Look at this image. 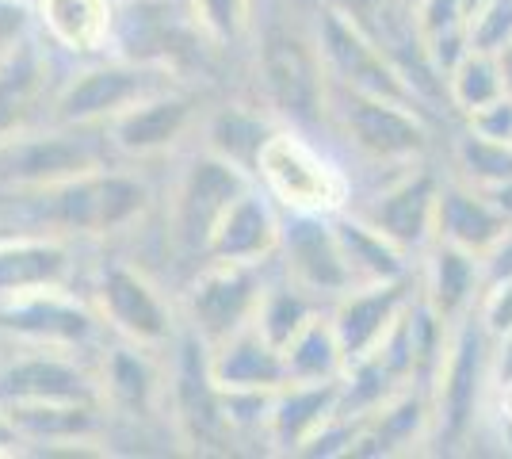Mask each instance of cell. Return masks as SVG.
Wrapping results in <instances>:
<instances>
[{
	"mask_svg": "<svg viewBox=\"0 0 512 459\" xmlns=\"http://www.w3.org/2000/svg\"><path fill=\"white\" fill-rule=\"evenodd\" d=\"M463 4H467V16H474V12H478V8L486 4V0H463Z\"/></svg>",
	"mask_w": 512,
	"mask_h": 459,
	"instance_id": "bcb514c9",
	"label": "cell"
},
{
	"mask_svg": "<svg viewBox=\"0 0 512 459\" xmlns=\"http://www.w3.org/2000/svg\"><path fill=\"white\" fill-rule=\"evenodd\" d=\"M276 268L279 276H287L291 284H299L306 295H314L325 306L356 287L333 215H283Z\"/></svg>",
	"mask_w": 512,
	"mask_h": 459,
	"instance_id": "ffe728a7",
	"label": "cell"
},
{
	"mask_svg": "<svg viewBox=\"0 0 512 459\" xmlns=\"http://www.w3.org/2000/svg\"><path fill=\"white\" fill-rule=\"evenodd\" d=\"M463 127L486 134V138H493V142H512V96L505 92V96L490 100L486 108L463 115Z\"/></svg>",
	"mask_w": 512,
	"mask_h": 459,
	"instance_id": "8d00e7d4",
	"label": "cell"
},
{
	"mask_svg": "<svg viewBox=\"0 0 512 459\" xmlns=\"http://www.w3.org/2000/svg\"><path fill=\"white\" fill-rule=\"evenodd\" d=\"M417 291L444 322L459 326L463 318H470L478 310V299L486 291L482 257H474L459 245H448V241H432L421 253Z\"/></svg>",
	"mask_w": 512,
	"mask_h": 459,
	"instance_id": "cb8c5ba5",
	"label": "cell"
},
{
	"mask_svg": "<svg viewBox=\"0 0 512 459\" xmlns=\"http://www.w3.org/2000/svg\"><path fill=\"white\" fill-rule=\"evenodd\" d=\"M207 115V92L199 85H169L138 100L134 108L107 123V138L130 165H169L172 157L199 142V127Z\"/></svg>",
	"mask_w": 512,
	"mask_h": 459,
	"instance_id": "8fae6325",
	"label": "cell"
},
{
	"mask_svg": "<svg viewBox=\"0 0 512 459\" xmlns=\"http://www.w3.org/2000/svg\"><path fill=\"white\" fill-rule=\"evenodd\" d=\"M27 456V440H23L20 425L12 421L8 406H0V459Z\"/></svg>",
	"mask_w": 512,
	"mask_h": 459,
	"instance_id": "60d3db41",
	"label": "cell"
},
{
	"mask_svg": "<svg viewBox=\"0 0 512 459\" xmlns=\"http://www.w3.org/2000/svg\"><path fill=\"white\" fill-rule=\"evenodd\" d=\"M497 383V341L470 314L451 333L448 356L432 379V452H455L486 425L490 394Z\"/></svg>",
	"mask_w": 512,
	"mask_h": 459,
	"instance_id": "5b68a950",
	"label": "cell"
},
{
	"mask_svg": "<svg viewBox=\"0 0 512 459\" xmlns=\"http://www.w3.org/2000/svg\"><path fill=\"white\" fill-rule=\"evenodd\" d=\"M310 27H314L321 62H325V73H329L333 88L363 92V96H386V100H406V104L425 108L417 100V92L406 85V77L386 62L383 54L375 50V43L344 16L341 8L318 0V8L310 12Z\"/></svg>",
	"mask_w": 512,
	"mask_h": 459,
	"instance_id": "2e32d148",
	"label": "cell"
},
{
	"mask_svg": "<svg viewBox=\"0 0 512 459\" xmlns=\"http://www.w3.org/2000/svg\"><path fill=\"white\" fill-rule=\"evenodd\" d=\"M276 276V261L272 264H222L203 261L184 287L176 291L180 299V318L184 326L199 333L207 345L226 341L237 329L253 326L260 299Z\"/></svg>",
	"mask_w": 512,
	"mask_h": 459,
	"instance_id": "7c38bea8",
	"label": "cell"
},
{
	"mask_svg": "<svg viewBox=\"0 0 512 459\" xmlns=\"http://www.w3.org/2000/svg\"><path fill=\"white\" fill-rule=\"evenodd\" d=\"M318 310H325V303H318L314 295H306L299 284H291L287 276H272V284L264 291V299H260V310H256V326L260 333L279 345V349H287V341L299 333Z\"/></svg>",
	"mask_w": 512,
	"mask_h": 459,
	"instance_id": "4dcf8cb0",
	"label": "cell"
},
{
	"mask_svg": "<svg viewBox=\"0 0 512 459\" xmlns=\"http://www.w3.org/2000/svg\"><path fill=\"white\" fill-rule=\"evenodd\" d=\"M195 31L218 50L249 43L256 27V0H184Z\"/></svg>",
	"mask_w": 512,
	"mask_h": 459,
	"instance_id": "836d02e7",
	"label": "cell"
},
{
	"mask_svg": "<svg viewBox=\"0 0 512 459\" xmlns=\"http://www.w3.org/2000/svg\"><path fill=\"white\" fill-rule=\"evenodd\" d=\"M341 414V379L299 383L291 379L272 398L268 417V452L272 456H302L306 444Z\"/></svg>",
	"mask_w": 512,
	"mask_h": 459,
	"instance_id": "d4e9b609",
	"label": "cell"
},
{
	"mask_svg": "<svg viewBox=\"0 0 512 459\" xmlns=\"http://www.w3.org/2000/svg\"><path fill=\"white\" fill-rule=\"evenodd\" d=\"M448 165L451 176L467 180L474 188H490V184H501L512 176V142H493L486 134L463 127L451 138Z\"/></svg>",
	"mask_w": 512,
	"mask_h": 459,
	"instance_id": "1f68e13d",
	"label": "cell"
},
{
	"mask_svg": "<svg viewBox=\"0 0 512 459\" xmlns=\"http://www.w3.org/2000/svg\"><path fill=\"white\" fill-rule=\"evenodd\" d=\"M283 241V211L260 184H253L214 226L203 261L272 264Z\"/></svg>",
	"mask_w": 512,
	"mask_h": 459,
	"instance_id": "7402d4cb",
	"label": "cell"
},
{
	"mask_svg": "<svg viewBox=\"0 0 512 459\" xmlns=\"http://www.w3.org/2000/svg\"><path fill=\"white\" fill-rule=\"evenodd\" d=\"M35 31V4L31 0H0V54Z\"/></svg>",
	"mask_w": 512,
	"mask_h": 459,
	"instance_id": "74e56055",
	"label": "cell"
},
{
	"mask_svg": "<svg viewBox=\"0 0 512 459\" xmlns=\"http://www.w3.org/2000/svg\"><path fill=\"white\" fill-rule=\"evenodd\" d=\"M172 173L161 184V226L172 241L176 261H192V272L203 264L207 241L222 215L234 207L256 184L249 169H241L234 161H226L222 153L207 150L203 142H195L180 157L169 161ZM188 272V276H192Z\"/></svg>",
	"mask_w": 512,
	"mask_h": 459,
	"instance_id": "277c9868",
	"label": "cell"
},
{
	"mask_svg": "<svg viewBox=\"0 0 512 459\" xmlns=\"http://www.w3.org/2000/svg\"><path fill=\"white\" fill-rule=\"evenodd\" d=\"M211 375L222 391H279L291 383L283 349L272 345L256 322L211 345Z\"/></svg>",
	"mask_w": 512,
	"mask_h": 459,
	"instance_id": "484cf974",
	"label": "cell"
},
{
	"mask_svg": "<svg viewBox=\"0 0 512 459\" xmlns=\"http://www.w3.org/2000/svg\"><path fill=\"white\" fill-rule=\"evenodd\" d=\"M65 69L69 62L39 35V27L0 54V138L50 119Z\"/></svg>",
	"mask_w": 512,
	"mask_h": 459,
	"instance_id": "ac0fdd59",
	"label": "cell"
},
{
	"mask_svg": "<svg viewBox=\"0 0 512 459\" xmlns=\"http://www.w3.org/2000/svg\"><path fill=\"white\" fill-rule=\"evenodd\" d=\"M279 119L264 108L260 100H222V104H207L203 127H199V142L207 150L222 153L226 161H234L241 169H256V157L264 150V142L272 138Z\"/></svg>",
	"mask_w": 512,
	"mask_h": 459,
	"instance_id": "83f0119b",
	"label": "cell"
},
{
	"mask_svg": "<svg viewBox=\"0 0 512 459\" xmlns=\"http://www.w3.org/2000/svg\"><path fill=\"white\" fill-rule=\"evenodd\" d=\"M291 16H268L264 27H253V96L287 127H329L333 81L310 20Z\"/></svg>",
	"mask_w": 512,
	"mask_h": 459,
	"instance_id": "7a4b0ae2",
	"label": "cell"
},
{
	"mask_svg": "<svg viewBox=\"0 0 512 459\" xmlns=\"http://www.w3.org/2000/svg\"><path fill=\"white\" fill-rule=\"evenodd\" d=\"M85 295L107 333L130 345L169 352L184 329L176 291L134 253H123V245H100L92 253Z\"/></svg>",
	"mask_w": 512,
	"mask_h": 459,
	"instance_id": "3957f363",
	"label": "cell"
},
{
	"mask_svg": "<svg viewBox=\"0 0 512 459\" xmlns=\"http://www.w3.org/2000/svg\"><path fill=\"white\" fill-rule=\"evenodd\" d=\"M256 184L283 215H341L352 207V176L321 150L310 131L279 123L256 157Z\"/></svg>",
	"mask_w": 512,
	"mask_h": 459,
	"instance_id": "8992f818",
	"label": "cell"
},
{
	"mask_svg": "<svg viewBox=\"0 0 512 459\" xmlns=\"http://www.w3.org/2000/svg\"><path fill=\"white\" fill-rule=\"evenodd\" d=\"M325 4L341 8L344 16L360 27L386 62L406 77V85L417 92V100L428 111L440 104L448 108L444 77L436 73L432 58H428L425 31H421L413 0H325Z\"/></svg>",
	"mask_w": 512,
	"mask_h": 459,
	"instance_id": "4fadbf2b",
	"label": "cell"
},
{
	"mask_svg": "<svg viewBox=\"0 0 512 459\" xmlns=\"http://www.w3.org/2000/svg\"><path fill=\"white\" fill-rule=\"evenodd\" d=\"M440 188L444 176L432 165L417 161L406 169H394L383 184L367 196V203H352L348 211H356L367 219L383 238H390L402 253L421 257L428 245L436 241V207H440Z\"/></svg>",
	"mask_w": 512,
	"mask_h": 459,
	"instance_id": "e0dca14e",
	"label": "cell"
},
{
	"mask_svg": "<svg viewBox=\"0 0 512 459\" xmlns=\"http://www.w3.org/2000/svg\"><path fill=\"white\" fill-rule=\"evenodd\" d=\"M12 349V337H8V333H4V329H0V356H4V352Z\"/></svg>",
	"mask_w": 512,
	"mask_h": 459,
	"instance_id": "f6af8a7d",
	"label": "cell"
},
{
	"mask_svg": "<svg viewBox=\"0 0 512 459\" xmlns=\"http://www.w3.org/2000/svg\"><path fill=\"white\" fill-rule=\"evenodd\" d=\"M470 43L490 54H501L512 43V0H486L470 16Z\"/></svg>",
	"mask_w": 512,
	"mask_h": 459,
	"instance_id": "e575fe53",
	"label": "cell"
},
{
	"mask_svg": "<svg viewBox=\"0 0 512 459\" xmlns=\"http://www.w3.org/2000/svg\"><path fill=\"white\" fill-rule=\"evenodd\" d=\"M482 268H486V284L512 276V226L505 230V234H501V241L493 245L490 253L482 257Z\"/></svg>",
	"mask_w": 512,
	"mask_h": 459,
	"instance_id": "ab89813d",
	"label": "cell"
},
{
	"mask_svg": "<svg viewBox=\"0 0 512 459\" xmlns=\"http://www.w3.org/2000/svg\"><path fill=\"white\" fill-rule=\"evenodd\" d=\"M474 318L482 322V329L490 333L497 345L509 341L512 337V276L486 284L482 299H478V310H474Z\"/></svg>",
	"mask_w": 512,
	"mask_h": 459,
	"instance_id": "d590c367",
	"label": "cell"
},
{
	"mask_svg": "<svg viewBox=\"0 0 512 459\" xmlns=\"http://www.w3.org/2000/svg\"><path fill=\"white\" fill-rule=\"evenodd\" d=\"M413 299H417V276L386 280V284H356L337 303H329V322L337 329L348 364L379 349L390 337V329L413 306Z\"/></svg>",
	"mask_w": 512,
	"mask_h": 459,
	"instance_id": "44dd1931",
	"label": "cell"
},
{
	"mask_svg": "<svg viewBox=\"0 0 512 459\" xmlns=\"http://www.w3.org/2000/svg\"><path fill=\"white\" fill-rule=\"evenodd\" d=\"M157 203L161 188L153 184L150 169L115 161L54 188L0 196V211L16 230L58 234L85 245H123L153 219Z\"/></svg>",
	"mask_w": 512,
	"mask_h": 459,
	"instance_id": "6da1fadb",
	"label": "cell"
},
{
	"mask_svg": "<svg viewBox=\"0 0 512 459\" xmlns=\"http://www.w3.org/2000/svg\"><path fill=\"white\" fill-rule=\"evenodd\" d=\"M497 375H512V337L497 345Z\"/></svg>",
	"mask_w": 512,
	"mask_h": 459,
	"instance_id": "ee69618b",
	"label": "cell"
},
{
	"mask_svg": "<svg viewBox=\"0 0 512 459\" xmlns=\"http://www.w3.org/2000/svg\"><path fill=\"white\" fill-rule=\"evenodd\" d=\"M497 62H501V81H505V92L512 96V43L497 54Z\"/></svg>",
	"mask_w": 512,
	"mask_h": 459,
	"instance_id": "7bdbcfd3",
	"label": "cell"
},
{
	"mask_svg": "<svg viewBox=\"0 0 512 459\" xmlns=\"http://www.w3.org/2000/svg\"><path fill=\"white\" fill-rule=\"evenodd\" d=\"M478 192L490 199L493 207L512 222V176L509 180H501V184H490V188H478Z\"/></svg>",
	"mask_w": 512,
	"mask_h": 459,
	"instance_id": "b9f144b4",
	"label": "cell"
},
{
	"mask_svg": "<svg viewBox=\"0 0 512 459\" xmlns=\"http://www.w3.org/2000/svg\"><path fill=\"white\" fill-rule=\"evenodd\" d=\"M35 27L65 62L115 50L119 0H35Z\"/></svg>",
	"mask_w": 512,
	"mask_h": 459,
	"instance_id": "603a6c76",
	"label": "cell"
},
{
	"mask_svg": "<svg viewBox=\"0 0 512 459\" xmlns=\"http://www.w3.org/2000/svg\"><path fill=\"white\" fill-rule=\"evenodd\" d=\"M0 329L12 341L54 345L88 356H96L111 337L81 287H50V291L0 299Z\"/></svg>",
	"mask_w": 512,
	"mask_h": 459,
	"instance_id": "5bb4252c",
	"label": "cell"
},
{
	"mask_svg": "<svg viewBox=\"0 0 512 459\" xmlns=\"http://www.w3.org/2000/svg\"><path fill=\"white\" fill-rule=\"evenodd\" d=\"M100 245L69 241L58 234H35V230H16L0 241V299H16L31 291H50V287H81L92 253Z\"/></svg>",
	"mask_w": 512,
	"mask_h": 459,
	"instance_id": "d6986e66",
	"label": "cell"
},
{
	"mask_svg": "<svg viewBox=\"0 0 512 459\" xmlns=\"http://www.w3.org/2000/svg\"><path fill=\"white\" fill-rule=\"evenodd\" d=\"M329 127L363 165L390 169V173L425 161L432 146L425 108L406 104V100H386V96L344 92V88H333Z\"/></svg>",
	"mask_w": 512,
	"mask_h": 459,
	"instance_id": "30bf717a",
	"label": "cell"
},
{
	"mask_svg": "<svg viewBox=\"0 0 512 459\" xmlns=\"http://www.w3.org/2000/svg\"><path fill=\"white\" fill-rule=\"evenodd\" d=\"M413 4H417V0H413Z\"/></svg>",
	"mask_w": 512,
	"mask_h": 459,
	"instance_id": "7dc6e473",
	"label": "cell"
},
{
	"mask_svg": "<svg viewBox=\"0 0 512 459\" xmlns=\"http://www.w3.org/2000/svg\"><path fill=\"white\" fill-rule=\"evenodd\" d=\"M333 226H337L344 261L352 268V280L356 284H386V280H406V276H413V257L402 253L390 238H383L356 211L333 215Z\"/></svg>",
	"mask_w": 512,
	"mask_h": 459,
	"instance_id": "f1b7e54d",
	"label": "cell"
},
{
	"mask_svg": "<svg viewBox=\"0 0 512 459\" xmlns=\"http://www.w3.org/2000/svg\"><path fill=\"white\" fill-rule=\"evenodd\" d=\"M23 402H100L96 356L12 341L0 356V406Z\"/></svg>",
	"mask_w": 512,
	"mask_h": 459,
	"instance_id": "9a60e30c",
	"label": "cell"
},
{
	"mask_svg": "<svg viewBox=\"0 0 512 459\" xmlns=\"http://www.w3.org/2000/svg\"><path fill=\"white\" fill-rule=\"evenodd\" d=\"M486 421L497 429V440H501V444H512V375H497Z\"/></svg>",
	"mask_w": 512,
	"mask_h": 459,
	"instance_id": "f35d334b",
	"label": "cell"
},
{
	"mask_svg": "<svg viewBox=\"0 0 512 459\" xmlns=\"http://www.w3.org/2000/svg\"><path fill=\"white\" fill-rule=\"evenodd\" d=\"M169 85H192L176 77L172 69L130 58V54H100L85 62H69L62 85L54 92L50 119L54 123H77V127H107L115 115L134 108L153 92Z\"/></svg>",
	"mask_w": 512,
	"mask_h": 459,
	"instance_id": "9c48e42d",
	"label": "cell"
},
{
	"mask_svg": "<svg viewBox=\"0 0 512 459\" xmlns=\"http://www.w3.org/2000/svg\"><path fill=\"white\" fill-rule=\"evenodd\" d=\"M509 226L512 222L474 184L451 173L444 176L440 207H436V241H448V245H459L474 257H486Z\"/></svg>",
	"mask_w": 512,
	"mask_h": 459,
	"instance_id": "4316f807",
	"label": "cell"
},
{
	"mask_svg": "<svg viewBox=\"0 0 512 459\" xmlns=\"http://www.w3.org/2000/svg\"><path fill=\"white\" fill-rule=\"evenodd\" d=\"M444 92H448V108L459 119L470 115V111L486 108L497 96H505L497 54H490V50H470L467 58L444 77Z\"/></svg>",
	"mask_w": 512,
	"mask_h": 459,
	"instance_id": "d6a6232c",
	"label": "cell"
},
{
	"mask_svg": "<svg viewBox=\"0 0 512 459\" xmlns=\"http://www.w3.org/2000/svg\"><path fill=\"white\" fill-rule=\"evenodd\" d=\"M287 375L299 383H325V379H341L348 372V356H344L337 329L329 322V306L318 310L306 326L287 341L283 349Z\"/></svg>",
	"mask_w": 512,
	"mask_h": 459,
	"instance_id": "f546056e",
	"label": "cell"
},
{
	"mask_svg": "<svg viewBox=\"0 0 512 459\" xmlns=\"http://www.w3.org/2000/svg\"><path fill=\"white\" fill-rule=\"evenodd\" d=\"M165 368H169V425L180 440V452L188 456L237 452L226 394L211 375V345L184 326L172 349L165 352Z\"/></svg>",
	"mask_w": 512,
	"mask_h": 459,
	"instance_id": "ba28073f",
	"label": "cell"
},
{
	"mask_svg": "<svg viewBox=\"0 0 512 459\" xmlns=\"http://www.w3.org/2000/svg\"><path fill=\"white\" fill-rule=\"evenodd\" d=\"M119 153L107 138V127L77 123H35L20 134L0 138V196L39 192L73 176L115 165Z\"/></svg>",
	"mask_w": 512,
	"mask_h": 459,
	"instance_id": "52a82bcc",
	"label": "cell"
}]
</instances>
